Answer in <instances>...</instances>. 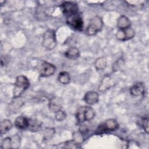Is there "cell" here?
<instances>
[{
  "instance_id": "cell-1",
  "label": "cell",
  "mask_w": 149,
  "mask_h": 149,
  "mask_svg": "<svg viewBox=\"0 0 149 149\" xmlns=\"http://www.w3.org/2000/svg\"><path fill=\"white\" fill-rule=\"evenodd\" d=\"M30 81L24 75H19L16 78L13 90V98L20 97V95L29 87Z\"/></svg>"
},
{
  "instance_id": "cell-2",
  "label": "cell",
  "mask_w": 149,
  "mask_h": 149,
  "mask_svg": "<svg viewBox=\"0 0 149 149\" xmlns=\"http://www.w3.org/2000/svg\"><path fill=\"white\" fill-rule=\"evenodd\" d=\"M42 44L48 50L54 49L56 45V39L55 31L52 29L46 30L42 36Z\"/></svg>"
},
{
  "instance_id": "cell-3",
  "label": "cell",
  "mask_w": 149,
  "mask_h": 149,
  "mask_svg": "<svg viewBox=\"0 0 149 149\" xmlns=\"http://www.w3.org/2000/svg\"><path fill=\"white\" fill-rule=\"evenodd\" d=\"M103 27V21L101 17L95 16L93 17L86 29V33L88 36H94L100 32Z\"/></svg>"
},
{
  "instance_id": "cell-4",
  "label": "cell",
  "mask_w": 149,
  "mask_h": 149,
  "mask_svg": "<svg viewBox=\"0 0 149 149\" xmlns=\"http://www.w3.org/2000/svg\"><path fill=\"white\" fill-rule=\"evenodd\" d=\"M66 23L72 29L75 30L81 31L83 28L84 22L81 16L79 13L67 16Z\"/></svg>"
},
{
  "instance_id": "cell-5",
  "label": "cell",
  "mask_w": 149,
  "mask_h": 149,
  "mask_svg": "<svg viewBox=\"0 0 149 149\" xmlns=\"http://www.w3.org/2000/svg\"><path fill=\"white\" fill-rule=\"evenodd\" d=\"M59 6L61 12L66 17L76 14L79 11L77 4L72 1H63Z\"/></svg>"
},
{
  "instance_id": "cell-6",
  "label": "cell",
  "mask_w": 149,
  "mask_h": 149,
  "mask_svg": "<svg viewBox=\"0 0 149 149\" xmlns=\"http://www.w3.org/2000/svg\"><path fill=\"white\" fill-rule=\"evenodd\" d=\"M56 69L55 66L53 64L46 61H42L39 69L40 76L42 77L52 76Z\"/></svg>"
},
{
  "instance_id": "cell-7",
  "label": "cell",
  "mask_w": 149,
  "mask_h": 149,
  "mask_svg": "<svg viewBox=\"0 0 149 149\" xmlns=\"http://www.w3.org/2000/svg\"><path fill=\"white\" fill-rule=\"evenodd\" d=\"M135 35V31L131 27L125 29H119L116 34V38L121 41H125L132 39Z\"/></svg>"
},
{
  "instance_id": "cell-8",
  "label": "cell",
  "mask_w": 149,
  "mask_h": 149,
  "mask_svg": "<svg viewBox=\"0 0 149 149\" xmlns=\"http://www.w3.org/2000/svg\"><path fill=\"white\" fill-rule=\"evenodd\" d=\"M63 105V100L61 97H54L51 98L48 102V108L52 112L55 113L61 110Z\"/></svg>"
},
{
  "instance_id": "cell-9",
  "label": "cell",
  "mask_w": 149,
  "mask_h": 149,
  "mask_svg": "<svg viewBox=\"0 0 149 149\" xmlns=\"http://www.w3.org/2000/svg\"><path fill=\"white\" fill-rule=\"evenodd\" d=\"M114 84L115 81L109 75L105 76L98 86V91L100 92H104L112 87Z\"/></svg>"
},
{
  "instance_id": "cell-10",
  "label": "cell",
  "mask_w": 149,
  "mask_h": 149,
  "mask_svg": "<svg viewBox=\"0 0 149 149\" xmlns=\"http://www.w3.org/2000/svg\"><path fill=\"white\" fill-rule=\"evenodd\" d=\"M83 99L86 103L90 105H93L98 102L99 95L96 91H89L86 93Z\"/></svg>"
},
{
  "instance_id": "cell-11",
  "label": "cell",
  "mask_w": 149,
  "mask_h": 149,
  "mask_svg": "<svg viewBox=\"0 0 149 149\" xmlns=\"http://www.w3.org/2000/svg\"><path fill=\"white\" fill-rule=\"evenodd\" d=\"M145 93V86L143 83L138 82L133 85L130 88V93L135 97L143 95Z\"/></svg>"
},
{
  "instance_id": "cell-12",
  "label": "cell",
  "mask_w": 149,
  "mask_h": 149,
  "mask_svg": "<svg viewBox=\"0 0 149 149\" xmlns=\"http://www.w3.org/2000/svg\"><path fill=\"white\" fill-rule=\"evenodd\" d=\"M29 119L25 116H19L17 117L15 120V126L19 129H27L29 125Z\"/></svg>"
},
{
  "instance_id": "cell-13",
  "label": "cell",
  "mask_w": 149,
  "mask_h": 149,
  "mask_svg": "<svg viewBox=\"0 0 149 149\" xmlns=\"http://www.w3.org/2000/svg\"><path fill=\"white\" fill-rule=\"evenodd\" d=\"M117 27L119 29H125L131 27V22L129 19L125 16H120L117 20Z\"/></svg>"
},
{
  "instance_id": "cell-14",
  "label": "cell",
  "mask_w": 149,
  "mask_h": 149,
  "mask_svg": "<svg viewBox=\"0 0 149 149\" xmlns=\"http://www.w3.org/2000/svg\"><path fill=\"white\" fill-rule=\"evenodd\" d=\"M64 55L70 59H76L80 56V52L77 48L71 47L69 48L65 52Z\"/></svg>"
},
{
  "instance_id": "cell-15",
  "label": "cell",
  "mask_w": 149,
  "mask_h": 149,
  "mask_svg": "<svg viewBox=\"0 0 149 149\" xmlns=\"http://www.w3.org/2000/svg\"><path fill=\"white\" fill-rule=\"evenodd\" d=\"M12 126H13V124L9 119H3L1 122V125H0L1 134L2 135L8 133L12 129Z\"/></svg>"
},
{
  "instance_id": "cell-16",
  "label": "cell",
  "mask_w": 149,
  "mask_h": 149,
  "mask_svg": "<svg viewBox=\"0 0 149 149\" xmlns=\"http://www.w3.org/2000/svg\"><path fill=\"white\" fill-rule=\"evenodd\" d=\"M80 147V144L74 140H71L62 142L59 144L57 146V148H79Z\"/></svg>"
},
{
  "instance_id": "cell-17",
  "label": "cell",
  "mask_w": 149,
  "mask_h": 149,
  "mask_svg": "<svg viewBox=\"0 0 149 149\" xmlns=\"http://www.w3.org/2000/svg\"><path fill=\"white\" fill-rule=\"evenodd\" d=\"M41 125L42 123L39 120L35 119H29L27 129L32 132H36L41 129Z\"/></svg>"
},
{
  "instance_id": "cell-18",
  "label": "cell",
  "mask_w": 149,
  "mask_h": 149,
  "mask_svg": "<svg viewBox=\"0 0 149 149\" xmlns=\"http://www.w3.org/2000/svg\"><path fill=\"white\" fill-rule=\"evenodd\" d=\"M125 2L127 4V5L133 9H136V10H140L141 9L145 3H146V1L144 0H137V1H125Z\"/></svg>"
},
{
  "instance_id": "cell-19",
  "label": "cell",
  "mask_w": 149,
  "mask_h": 149,
  "mask_svg": "<svg viewBox=\"0 0 149 149\" xmlns=\"http://www.w3.org/2000/svg\"><path fill=\"white\" fill-rule=\"evenodd\" d=\"M103 126L105 130L113 131L118 128L119 124L116 120L113 119H109L105 121V122L103 124Z\"/></svg>"
},
{
  "instance_id": "cell-20",
  "label": "cell",
  "mask_w": 149,
  "mask_h": 149,
  "mask_svg": "<svg viewBox=\"0 0 149 149\" xmlns=\"http://www.w3.org/2000/svg\"><path fill=\"white\" fill-rule=\"evenodd\" d=\"M107 65V61L105 57L101 56L98 58L95 62L94 66L97 70H103Z\"/></svg>"
},
{
  "instance_id": "cell-21",
  "label": "cell",
  "mask_w": 149,
  "mask_h": 149,
  "mask_svg": "<svg viewBox=\"0 0 149 149\" xmlns=\"http://www.w3.org/2000/svg\"><path fill=\"white\" fill-rule=\"evenodd\" d=\"M58 79L59 83L63 84H67L70 81V76L68 72L66 71H62L59 73Z\"/></svg>"
},
{
  "instance_id": "cell-22",
  "label": "cell",
  "mask_w": 149,
  "mask_h": 149,
  "mask_svg": "<svg viewBox=\"0 0 149 149\" xmlns=\"http://www.w3.org/2000/svg\"><path fill=\"white\" fill-rule=\"evenodd\" d=\"M85 108L86 106L79 107L76 113V118L77 121L80 123H83L86 121L85 119Z\"/></svg>"
},
{
  "instance_id": "cell-23",
  "label": "cell",
  "mask_w": 149,
  "mask_h": 149,
  "mask_svg": "<svg viewBox=\"0 0 149 149\" xmlns=\"http://www.w3.org/2000/svg\"><path fill=\"white\" fill-rule=\"evenodd\" d=\"M55 133V130L52 127H46L44 130V139L45 140H50L52 139Z\"/></svg>"
},
{
  "instance_id": "cell-24",
  "label": "cell",
  "mask_w": 149,
  "mask_h": 149,
  "mask_svg": "<svg viewBox=\"0 0 149 149\" xmlns=\"http://www.w3.org/2000/svg\"><path fill=\"white\" fill-rule=\"evenodd\" d=\"M95 115L94 109L90 106H86L85 108V119L86 121H89L93 119Z\"/></svg>"
},
{
  "instance_id": "cell-25",
  "label": "cell",
  "mask_w": 149,
  "mask_h": 149,
  "mask_svg": "<svg viewBox=\"0 0 149 149\" xmlns=\"http://www.w3.org/2000/svg\"><path fill=\"white\" fill-rule=\"evenodd\" d=\"M140 125L146 133H148V115L144 116L141 118Z\"/></svg>"
},
{
  "instance_id": "cell-26",
  "label": "cell",
  "mask_w": 149,
  "mask_h": 149,
  "mask_svg": "<svg viewBox=\"0 0 149 149\" xmlns=\"http://www.w3.org/2000/svg\"><path fill=\"white\" fill-rule=\"evenodd\" d=\"M1 148L3 149H8L12 148V137H5L2 141Z\"/></svg>"
},
{
  "instance_id": "cell-27",
  "label": "cell",
  "mask_w": 149,
  "mask_h": 149,
  "mask_svg": "<svg viewBox=\"0 0 149 149\" xmlns=\"http://www.w3.org/2000/svg\"><path fill=\"white\" fill-rule=\"evenodd\" d=\"M55 119L58 121L60 122V121L63 120L66 118V113L65 112H64L61 109L55 113Z\"/></svg>"
},
{
  "instance_id": "cell-28",
  "label": "cell",
  "mask_w": 149,
  "mask_h": 149,
  "mask_svg": "<svg viewBox=\"0 0 149 149\" xmlns=\"http://www.w3.org/2000/svg\"><path fill=\"white\" fill-rule=\"evenodd\" d=\"M20 97H17V98H13L14 99L13 101H12L11 103V106L12 108H13L14 109H16V108H19L20 107H21L23 105V101H22V100H20L19 98Z\"/></svg>"
},
{
  "instance_id": "cell-29",
  "label": "cell",
  "mask_w": 149,
  "mask_h": 149,
  "mask_svg": "<svg viewBox=\"0 0 149 149\" xmlns=\"http://www.w3.org/2000/svg\"><path fill=\"white\" fill-rule=\"evenodd\" d=\"M122 65H123V61L122 59H118L113 65H112V70L114 72L120 70L122 68Z\"/></svg>"
},
{
  "instance_id": "cell-30",
  "label": "cell",
  "mask_w": 149,
  "mask_h": 149,
  "mask_svg": "<svg viewBox=\"0 0 149 149\" xmlns=\"http://www.w3.org/2000/svg\"><path fill=\"white\" fill-rule=\"evenodd\" d=\"M20 144V139L17 136L12 137V148H18Z\"/></svg>"
},
{
  "instance_id": "cell-31",
  "label": "cell",
  "mask_w": 149,
  "mask_h": 149,
  "mask_svg": "<svg viewBox=\"0 0 149 149\" xmlns=\"http://www.w3.org/2000/svg\"><path fill=\"white\" fill-rule=\"evenodd\" d=\"M104 1H86V2L89 5H101L103 3Z\"/></svg>"
}]
</instances>
